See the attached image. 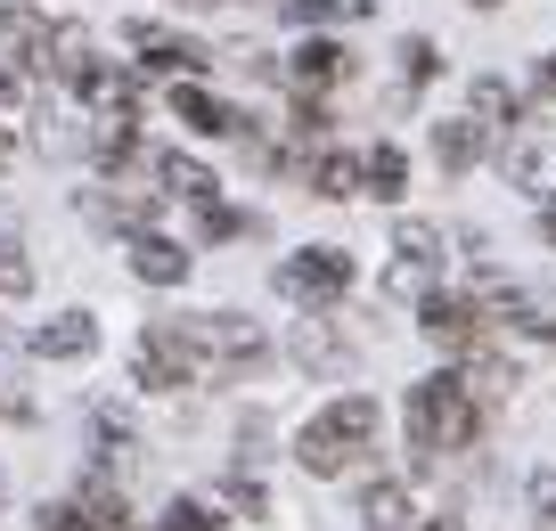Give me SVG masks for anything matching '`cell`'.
Segmentation results:
<instances>
[{
  "label": "cell",
  "mask_w": 556,
  "mask_h": 531,
  "mask_svg": "<svg viewBox=\"0 0 556 531\" xmlns=\"http://www.w3.org/2000/svg\"><path fill=\"white\" fill-rule=\"evenodd\" d=\"M475 426H483V409H475V377H426L409 393V450H426V458L467 450Z\"/></svg>",
  "instance_id": "6da1fadb"
},
{
  "label": "cell",
  "mask_w": 556,
  "mask_h": 531,
  "mask_svg": "<svg viewBox=\"0 0 556 531\" xmlns=\"http://www.w3.org/2000/svg\"><path fill=\"white\" fill-rule=\"evenodd\" d=\"M368 442H377V401L344 393V401H328V409L295 433V458H303V475H344Z\"/></svg>",
  "instance_id": "7a4b0ae2"
},
{
  "label": "cell",
  "mask_w": 556,
  "mask_h": 531,
  "mask_svg": "<svg viewBox=\"0 0 556 531\" xmlns=\"http://www.w3.org/2000/svg\"><path fill=\"white\" fill-rule=\"evenodd\" d=\"M180 352H189L197 377H238V368H254L270 343H262L254 319H229V311H205V319H173Z\"/></svg>",
  "instance_id": "3957f363"
},
{
  "label": "cell",
  "mask_w": 556,
  "mask_h": 531,
  "mask_svg": "<svg viewBox=\"0 0 556 531\" xmlns=\"http://www.w3.org/2000/svg\"><path fill=\"white\" fill-rule=\"evenodd\" d=\"M352 287V254L344 245H303V254L278 262V294H295V303H336Z\"/></svg>",
  "instance_id": "277c9868"
},
{
  "label": "cell",
  "mask_w": 556,
  "mask_h": 531,
  "mask_svg": "<svg viewBox=\"0 0 556 531\" xmlns=\"http://www.w3.org/2000/svg\"><path fill=\"white\" fill-rule=\"evenodd\" d=\"M434 270H442V229L401 222V238H393V270H384V294H393V303H409V294L434 287Z\"/></svg>",
  "instance_id": "5b68a950"
},
{
  "label": "cell",
  "mask_w": 556,
  "mask_h": 531,
  "mask_svg": "<svg viewBox=\"0 0 556 531\" xmlns=\"http://www.w3.org/2000/svg\"><path fill=\"white\" fill-rule=\"evenodd\" d=\"M426 336L442 343V352H483V336H491V311L475 303V294H426Z\"/></svg>",
  "instance_id": "8992f818"
},
{
  "label": "cell",
  "mask_w": 556,
  "mask_h": 531,
  "mask_svg": "<svg viewBox=\"0 0 556 531\" xmlns=\"http://www.w3.org/2000/svg\"><path fill=\"white\" fill-rule=\"evenodd\" d=\"M507 180H516L523 197H548L556 205V123H523V131L507 139Z\"/></svg>",
  "instance_id": "52a82bcc"
},
{
  "label": "cell",
  "mask_w": 556,
  "mask_h": 531,
  "mask_svg": "<svg viewBox=\"0 0 556 531\" xmlns=\"http://www.w3.org/2000/svg\"><path fill=\"white\" fill-rule=\"evenodd\" d=\"M41 531H123V491L90 482V491H74V498H50V507H41Z\"/></svg>",
  "instance_id": "ba28073f"
},
{
  "label": "cell",
  "mask_w": 556,
  "mask_h": 531,
  "mask_svg": "<svg viewBox=\"0 0 556 531\" xmlns=\"http://www.w3.org/2000/svg\"><path fill=\"white\" fill-rule=\"evenodd\" d=\"M131 50H139V66H156V74H205L213 66L189 34H164V25H131Z\"/></svg>",
  "instance_id": "9c48e42d"
},
{
  "label": "cell",
  "mask_w": 556,
  "mask_h": 531,
  "mask_svg": "<svg viewBox=\"0 0 556 531\" xmlns=\"http://www.w3.org/2000/svg\"><path fill=\"white\" fill-rule=\"evenodd\" d=\"M131 270L148 278V287H180V278H189V254H180L173 238H156V229H131Z\"/></svg>",
  "instance_id": "30bf717a"
},
{
  "label": "cell",
  "mask_w": 556,
  "mask_h": 531,
  "mask_svg": "<svg viewBox=\"0 0 556 531\" xmlns=\"http://www.w3.org/2000/svg\"><path fill=\"white\" fill-rule=\"evenodd\" d=\"M34 352L41 361H90V352H99V327H90L83 311H66V319L34 327Z\"/></svg>",
  "instance_id": "8fae6325"
},
{
  "label": "cell",
  "mask_w": 556,
  "mask_h": 531,
  "mask_svg": "<svg viewBox=\"0 0 556 531\" xmlns=\"http://www.w3.org/2000/svg\"><path fill=\"white\" fill-rule=\"evenodd\" d=\"M173 115L189 123V131H205V139H229V131H245V123L229 115V106L213 99V90H197V83H180V90H173Z\"/></svg>",
  "instance_id": "7c38bea8"
},
{
  "label": "cell",
  "mask_w": 556,
  "mask_h": 531,
  "mask_svg": "<svg viewBox=\"0 0 556 531\" xmlns=\"http://www.w3.org/2000/svg\"><path fill=\"white\" fill-rule=\"evenodd\" d=\"M344 66H352V58L336 50V41H303V50H295V66H287V74H295V90H303V99H319L328 83H344Z\"/></svg>",
  "instance_id": "4fadbf2b"
},
{
  "label": "cell",
  "mask_w": 556,
  "mask_h": 531,
  "mask_svg": "<svg viewBox=\"0 0 556 531\" xmlns=\"http://www.w3.org/2000/svg\"><path fill=\"white\" fill-rule=\"evenodd\" d=\"M361 189H368V197H384V205H393V197L409 189V164H401V148H393V139H377V148L361 155Z\"/></svg>",
  "instance_id": "5bb4252c"
},
{
  "label": "cell",
  "mask_w": 556,
  "mask_h": 531,
  "mask_svg": "<svg viewBox=\"0 0 556 531\" xmlns=\"http://www.w3.org/2000/svg\"><path fill=\"white\" fill-rule=\"evenodd\" d=\"M483 148H491V131H483L475 115H458V123H442V131H434V155H442V172H467Z\"/></svg>",
  "instance_id": "9a60e30c"
},
{
  "label": "cell",
  "mask_w": 556,
  "mask_h": 531,
  "mask_svg": "<svg viewBox=\"0 0 556 531\" xmlns=\"http://www.w3.org/2000/svg\"><path fill=\"white\" fill-rule=\"evenodd\" d=\"M50 34H58V25H41L34 9H0V41H17L25 66H41V58H50Z\"/></svg>",
  "instance_id": "2e32d148"
},
{
  "label": "cell",
  "mask_w": 556,
  "mask_h": 531,
  "mask_svg": "<svg viewBox=\"0 0 556 531\" xmlns=\"http://www.w3.org/2000/svg\"><path fill=\"white\" fill-rule=\"evenodd\" d=\"M156 180H164V197H189V205H205V197H213V172L189 164V155H156Z\"/></svg>",
  "instance_id": "e0dca14e"
},
{
  "label": "cell",
  "mask_w": 556,
  "mask_h": 531,
  "mask_svg": "<svg viewBox=\"0 0 556 531\" xmlns=\"http://www.w3.org/2000/svg\"><path fill=\"white\" fill-rule=\"evenodd\" d=\"M361 523L401 531V523H409V491H401V482H368V491H361Z\"/></svg>",
  "instance_id": "ac0fdd59"
},
{
  "label": "cell",
  "mask_w": 556,
  "mask_h": 531,
  "mask_svg": "<svg viewBox=\"0 0 556 531\" xmlns=\"http://www.w3.org/2000/svg\"><path fill=\"white\" fill-rule=\"evenodd\" d=\"M312 189L319 197H352L361 189V155H312Z\"/></svg>",
  "instance_id": "d6986e66"
},
{
  "label": "cell",
  "mask_w": 556,
  "mask_h": 531,
  "mask_svg": "<svg viewBox=\"0 0 556 531\" xmlns=\"http://www.w3.org/2000/svg\"><path fill=\"white\" fill-rule=\"evenodd\" d=\"M467 115L483 123V131H500V123H516V99H507V83H475V99H467Z\"/></svg>",
  "instance_id": "ffe728a7"
},
{
  "label": "cell",
  "mask_w": 556,
  "mask_h": 531,
  "mask_svg": "<svg viewBox=\"0 0 556 531\" xmlns=\"http://www.w3.org/2000/svg\"><path fill=\"white\" fill-rule=\"evenodd\" d=\"M17 294H34V262L0 238V303H17Z\"/></svg>",
  "instance_id": "44dd1931"
},
{
  "label": "cell",
  "mask_w": 556,
  "mask_h": 531,
  "mask_svg": "<svg viewBox=\"0 0 556 531\" xmlns=\"http://www.w3.org/2000/svg\"><path fill=\"white\" fill-rule=\"evenodd\" d=\"M213 523H222V515H213L205 498H173V507L156 515V531H213Z\"/></svg>",
  "instance_id": "7402d4cb"
},
{
  "label": "cell",
  "mask_w": 556,
  "mask_h": 531,
  "mask_svg": "<svg viewBox=\"0 0 556 531\" xmlns=\"http://www.w3.org/2000/svg\"><path fill=\"white\" fill-rule=\"evenodd\" d=\"M434 66H442L434 41H409V50H401V74H409V90H417V83H434Z\"/></svg>",
  "instance_id": "603a6c76"
},
{
  "label": "cell",
  "mask_w": 556,
  "mask_h": 531,
  "mask_svg": "<svg viewBox=\"0 0 556 531\" xmlns=\"http://www.w3.org/2000/svg\"><path fill=\"white\" fill-rule=\"evenodd\" d=\"M287 17L295 25H328V17H344V0H287Z\"/></svg>",
  "instance_id": "cb8c5ba5"
},
{
  "label": "cell",
  "mask_w": 556,
  "mask_h": 531,
  "mask_svg": "<svg viewBox=\"0 0 556 531\" xmlns=\"http://www.w3.org/2000/svg\"><path fill=\"white\" fill-rule=\"evenodd\" d=\"M532 507H540V515L556 523V475H532Z\"/></svg>",
  "instance_id": "d4e9b609"
},
{
  "label": "cell",
  "mask_w": 556,
  "mask_h": 531,
  "mask_svg": "<svg viewBox=\"0 0 556 531\" xmlns=\"http://www.w3.org/2000/svg\"><path fill=\"white\" fill-rule=\"evenodd\" d=\"M532 99H556V50H548V66L532 74Z\"/></svg>",
  "instance_id": "484cf974"
},
{
  "label": "cell",
  "mask_w": 556,
  "mask_h": 531,
  "mask_svg": "<svg viewBox=\"0 0 556 531\" xmlns=\"http://www.w3.org/2000/svg\"><path fill=\"white\" fill-rule=\"evenodd\" d=\"M417 531H467V523H458V515H434V523H417Z\"/></svg>",
  "instance_id": "4316f807"
},
{
  "label": "cell",
  "mask_w": 556,
  "mask_h": 531,
  "mask_svg": "<svg viewBox=\"0 0 556 531\" xmlns=\"http://www.w3.org/2000/svg\"><path fill=\"white\" fill-rule=\"evenodd\" d=\"M17 90H25V83H17V74H0V99H17Z\"/></svg>",
  "instance_id": "83f0119b"
},
{
  "label": "cell",
  "mask_w": 556,
  "mask_h": 531,
  "mask_svg": "<svg viewBox=\"0 0 556 531\" xmlns=\"http://www.w3.org/2000/svg\"><path fill=\"white\" fill-rule=\"evenodd\" d=\"M9 155H17V148H9V131H0V164H9Z\"/></svg>",
  "instance_id": "f1b7e54d"
},
{
  "label": "cell",
  "mask_w": 556,
  "mask_h": 531,
  "mask_svg": "<svg viewBox=\"0 0 556 531\" xmlns=\"http://www.w3.org/2000/svg\"><path fill=\"white\" fill-rule=\"evenodd\" d=\"M475 9H500V0H475Z\"/></svg>",
  "instance_id": "f546056e"
},
{
  "label": "cell",
  "mask_w": 556,
  "mask_h": 531,
  "mask_svg": "<svg viewBox=\"0 0 556 531\" xmlns=\"http://www.w3.org/2000/svg\"><path fill=\"white\" fill-rule=\"evenodd\" d=\"M0 417H9V401H0Z\"/></svg>",
  "instance_id": "4dcf8cb0"
}]
</instances>
